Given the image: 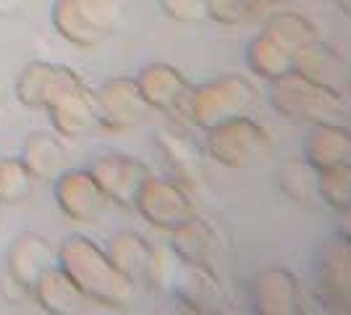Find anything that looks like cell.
<instances>
[{
  "label": "cell",
  "mask_w": 351,
  "mask_h": 315,
  "mask_svg": "<svg viewBox=\"0 0 351 315\" xmlns=\"http://www.w3.org/2000/svg\"><path fill=\"white\" fill-rule=\"evenodd\" d=\"M336 3H338V8H343V11L351 16V0H336Z\"/></svg>",
  "instance_id": "33"
},
{
  "label": "cell",
  "mask_w": 351,
  "mask_h": 315,
  "mask_svg": "<svg viewBox=\"0 0 351 315\" xmlns=\"http://www.w3.org/2000/svg\"><path fill=\"white\" fill-rule=\"evenodd\" d=\"M263 0H207V19L223 27H241L260 14Z\"/></svg>",
  "instance_id": "29"
},
{
  "label": "cell",
  "mask_w": 351,
  "mask_h": 315,
  "mask_svg": "<svg viewBox=\"0 0 351 315\" xmlns=\"http://www.w3.org/2000/svg\"><path fill=\"white\" fill-rule=\"evenodd\" d=\"M24 0H0V16H14Z\"/></svg>",
  "instance_id": "31"
},
{
  "label": "cell",
  "mask_w": 351,
  "mask_h": 315,
  "mask_svg": "<svg viewBox=\"0 0 351 315\" xmlns=\"http://www.w3.org/2000/svg\"><path fill=\"white\" fill-rule=\"evenodd\" d=\"M171 234H173L171 247L181 263H213L218 240H215L213 226L207 224L205 218L191 213L189 218L176 226Z\"/></svg>",
  "instance_id": "24"
},
{
  "label": "cell",
  "mask_w": 351,
  "mask_h": 315,
  "mask_svg": "<svg viewBox=\"0 0 351 315\" xmlns=\"http://www.w3.org/2000/svg\"><path fill=\"white\" fill-rule=\"evenodd\" d=\"M304 158L317 171L338 163H351V129L341 126L338 121L312 124L307 137Z\"/></svg>",
  "instance_id": "20"
},
{
  "label": "cell",
  "mask_w": 351,
  "mask_h": 315,
  "mask_svg": "<svg viewBox=\"0 0 351 315\" xmlns=\"http://www.w3.org/2000/svg\"><path fill=\"white\" fill-rule=\"evenodd\" d=\"M270 103L283 119L309 126L338 121L346 110V103L333 84L317 82L302 71H289L276 79L270 87Z\"/></svg>",
  "instance_id": "2"
},
{
  "label": "cell",
  "mask_w": 351,
  "mask_h": 315,
  "mask_svg": "<svg viewBox=\"0 0 351 315\" xmlns=\"http://www.w3.org/2000/svg\"><path fill=\"white\" fill-rule=\"evenodd\" d=\"M171 286L181 305H186L189 310H213L220 300L218 273L210 263H178Z\"/></svg>",
  "instance_id": "17"
},
{
  "label": "cell",
  "mask_w": 351,
  "mask_h": 315,
  "mask_svg": "<svg viewBox=\"0 0 351 315\" xmlns=\"http://www.w3.org/2000/svg\"><path fill=\"white\" fill-rule=\"evenodd\" d=\"M320 197L325 205L341 210L351 208V163H338L320 171Z\"/></svg>",
  "instance_id": "28"
},
{
  "label": "cell",
  "mask_w": 351,
  "mask_h": 315,
  "mask_svg": "<svg viewBox=\"0 0 351 315\" xmlns=\"http://www.w3.org/2000/svg\"><path fill=\"white\" fill-rule=\"evenodd\" d=\"M139 90L145 95L147 105L152 110H160L168 116H184L186 121V97L189 82L171 63H147L139 74L134 76Z\"/></svg>",
  "instance_id": "11"
},
{
  "label": "cell",
  "mask_w": 351,
  "mask_h": 315,
  "mask_svg": "<svg viewBox=\"0 0 351 315\" xmlns=\"http://www.w3.org/2000/svg\"><path fill=\"white\" fill-rule=\"evenodd\" d=\"M257 100L252 82L239 74L210 79L199 87H191L186 97V124L197 129H213L223 121L244 116Z\"/></svg>",
  "instance_id": "3"
},
{
  "label": "cell",
  "mask_w": 351,
  "mask_h": 315,
  "mask_svg": "<svg viewBox=\"0 0 351 315\" xmlns=\"http://www.w3.org/2000/svg\"><path fill=\"white\" fill-rule=\"evenodd\" d=\"M338 231H343L346 237H351V208L341 210V229Z\"/></svg>",
  "instance_id": "32"
},
{
  "label": "cell",
  "mask_w": 351,
  "mask_h": 315,
  "mask_svg": "<svg viewBox=\"0 0 351 315\" xmlns=\"http://www.w3.org/2000/svg\"><path fill=\"white\" fill-rule=\"evenodd\" d=\"M105 253L134 286H147V273H149V263H152V244L142 234L118 231L110 237Z\"/></svg>",
  "instance_id": "23"
},
{
  "label": "cell",
  "mask_w": 351,
  "mask_h": 315,
  "mask_svg": "<svg viewBox=\"0 0 351 315\" xmlns=\"http://www.w3.org/2000/svg\"><path fill=\"white\" fill-rule=\"evenodd\" d=\"M37 179L21 158H0V205H21L34 192Z\"/></svg>",
  "instance_id": "26"
},
{
  "label": "cell",
  "mask_w": 351,
  "mask_h": 315,
  "mask_svg": "<svg viewBox=\"0 0 351 315\" xmlns=\"http://www.w3.org/2000/svg\"><path fill=\"white\" fill-rule=\"evenodd\" d=\"M205 148L210 158L226 168H252L270 155L273 139L263 124L247 116H234L207 129Z\"/></svg>",
  "instance_id": "5"
},
{
  "label": "cell",
  "mask_w": 351,
  "mask_h": 315,
  "mask_svg": "<svg viewBox=\"0 0 351 315\" xmlns=\"http://www.w3.org/2000/svg\"><path fill=\"white\" fill-rule=\"evenodd\" d=\"M278 189L299 208H317L322 205L320 197V171L309 163L304 155L286 158L278 165Z\"/></svg>",
  "instance_id": "22"
},
{
  "label": "cell",
  "mask_w": 351,
  "mask_h": 315,
  "mask_svg": "<svg viewBox=\"0 0 351 315\" xmlns=\"http://www.w3.org/2000/svg\"><path fill=\"white\" fill-rule=\"evenodd\" d=\"M53 195L60 213L71 218L73 224H97L110 202L95 176L89 174V168H66L53 181Z\"/></svg>",
  "instance_id": "8"
},
{
  "label": "cell",
  "mask_w": 351,
  "mask_h": 315,
  "mask_svg": "<svg viewBox=\"0 0 351 315\" xmlns=\"http://www.w3.org/2000/svg\"><path fill=\"white\" fill-rule=\"evenodd\" d=\"M320 294L336 307L351 305V237L343 231L333 234L322 244L317 260Z\"/></svg>",
  "instance_id": "14"
},
{
  "label": "cell",
  "mask_w": 351,
  "mask_h": 315,
  "mask_svg": "<svg viewBox=\"0 0 351 315\" xmlns=\"http://www.w3.org/2000/svg\"><path fill=\"white\" fill-rule=\"evenodd\" d=\"M254 307L265 315H289L302 307V286L291 270L267 268L254 281Z\"/></svg>",
  "instance_id": "16"
},
{
  "label": "cell",
  "mask_w": 351,
  "mask_h": 315,
  "mask_svg": "<svg viewBox=\"0 0 351 315\" xmlns=\"http://www.w3.org/2000/svg\"><path fill=\"white\" fill-rule=\"evenodd\" d=\"M32 297L45 313H76L87 305V297L79 292V286L71 281V276L60 268L58 263L50 266L43 276L37 279V284L32 286Z\"/></svg>",
  "instance_id": "21"
},
{
  "label": "cell",
  "mask_w": 351,
  "mask_h": 315,
  "mask_svg": "<svg viewBox=\"0 0 351 315\" xmlns=\"http://www.w3.org/2000/svg\"><path fill=\"white\" fill-rule=\"evenodd\" d=\"M160 11L178 24H194L207 19V0H158Z\"/></svg>",
  "instance_id": "30"
},
{
  "label": "cell",
  "mask_w": 351,
  "mask_h": 315,
  "mask_svg": "<svg viewBox=\"0 0 351 315\" xmlns=\"http://www.w3.org/2000/svg\"><path fill=\"white\" fill-rule=\"evenodd\" d=\"M37 181H56L69 168V150L58 135L50 132H32L19 155Z\"/></svg>",
  "instance_id": "18"
},
{
  "label": "cell",
  "mask_w": 351,
  "mask_h": 315,
  "mask_svg": "<svg viewBox=\"0 0 351 315\" xmlns=\"http://www.w3.org/2000/svg\"><path fill=\"white\" fill-rule=\"evenodd\" d=\"M58 266L71 276V281L87 300L108 307H123L134 300L136 286L113 266L103 247L89 237L71 234L60 242Z\"/></svg>",
  "instance_id": "1"
},
{
  "label": "cell",
  "mask_w": 351,
  "mask_h": 315,
  "mask_svg": "<svg viewBox=\"0 0 351 315\" xmlns=\"http://www.w3.org/2000/svg\"><path fill=\"white\" fill-rule=\"evenodd\" d=\"M263 3H286V0H263Z\"/></svg>",
  "instance_id": "35"
},
{
  "label": "cell",
  "mask_w": 351,
  "mask_h": 315,
  "mask_svg": "<svg viewBox=\"0 0 351 315\" xmlns=\"http://www.w3.org/2000/svg\"><path fill=\"white\" fill-rule=\"evenodd\" d=\"M121 11V0H56L50 19L66 43L97 47L116 32Z\"/></svg>",
  "instance_id": "4"
},
{
  "label": "cell",
  "mask_w": 351,
  "mask_h": 315,
  "mask_svg": "<svg viewBox=\"0 0 351 315\" xmlns=\"http://www.w3.org/2000/svg\"><path fill=\"white\" fill-rule=\"evenodd\" d=\"M89 174L95 176V181L100 184V189L110 202H116L121 208H134L136 195L149 176V168L134 155L103 152L92 161Z\"/></svg>",
  "instance_id": "10"
},
{
  "label": "cell",
  "mask_w": 351,
  "mask_h": 315,
  "mask_svg": "<svg viewBox=\"0 0 351 315\" xmlns=\"http://www.w3.org/2000/svg\"><path fill=\"white\" fill-rule=\"evenodd\" d=\"M296 60L299 53L267 30L260 32L247 47V63L252 74L263 76L267 82H276L289 71H296Z\"/></svg>",
  "instance_id": "19"
},
{
  "label": "cell",
  "mask_w": 351,
  "mask_h": 315,
  "mask_svg": "<svg viewBox=\"0 0 351 315\" xmlns=\"http://www.w3.org/2000/svg\"><path fill=\"white\" fill-rule=\"evenodd\" d=\"M296 71L312 76L317 82H325V84H333L336 87V79L346 76V66L343 60L338 58V53L333 47H328L325 43H312L309 47H304L299 53V60H296Z\"/></svg>",
  "instance_id": "25"
},
{
  "label": "cell",
  "mask_w": 351,
  "mask_h": 315,
  "mask_svg": "<svg viewBox=\"0 0 351 315\" xmlns=\"http://www.w3.org/2000/svg\"><path fill=\"white\" fill-rule=\"evenodd\" d=\"M82 82L84 79L69 66L50 63V60H32L16 79V97L27 108L47 110L63 92H69Z\"/></svg>",
  "instance_id": "9"
},
{
  "label": "cell",
  "mask_w": 351,
  "mask_h": 315,
  "mask_svg": "<svg viewBox=\"0 0 351 315\" xmlns=\"http://www.w3.org/2000/svg\"><path fill=\"white\" fill-rule=\"evenodd\" d=\"M95 100H97L100 129L116 135L136 129L152 110L134 76H113L103 82V87L95 92Z\"/></svg>",
  "instance_id": "6"
},
{
  "label": "cell",
  "mask_w": 351,
  "mask_h": 315,
  "mask_svg": "<svg viewBox=\"0 0 351 315\" xmlns=\"http://www.w3.org/2000/svg\"><path fill=\"white\" fill-rule=\"evenodd\" d=\"M47 113H50V124H53L56 135L71 139V142H79L92 135L95 129H100L97 100H95V92L87 87V82L63 92L58 100L47 108Z\"/></svg>",
  "instance_id": "12"
},
{
  "label": "cell",
  "mask_w": 351,
  "mask_h": 315,
  "mask_svg": "<svg viewBox=\"0 0 351 315\" xmlns=\"http://www.w3.org/2000/svg\"><path fill=\"white\" fill-rule=\"evenodd\" d=\"M56 263H58V253L53 250L50 240L37 234V231L19 234L11 242L8 255H5V270H8L11 284L24 289V292H32L37 279Z\"/></svg>",
  "instance_id": "13"
},
{
  "label": "cell",
  "mask_w": 351,
  "mask_h": 315,
  "mask_svg": "<svg viewBox=\"0 0 351 315\" xmlns=\"http://www.w3.org/2000/svg\"><path fill=\"white\" fill-rule=\"evenodd\" d=\"M134 208L139 210V215L149 226L162 229V231H173L178 224H184L194 213L191 197L184 184L176 179H162V176H147L142 184Z\"/></svg>",
  "instance_id": "7"
},
{
  "label": "cell",
  "mask_w": 351,
  "mask_h": 315,
  "mask_svg": "<svg viewBox=\"0 0 351 315\" xmlns=\"http://www.w3.org/2000/svg\"><path fill=\"white\" fill-rule=\"evenodd\" d=\"M158 150L162 155V163L168 165L171 176L178 184L189 187H199L205 181V155L202 148L186 137L184 132H160L158 135Z\"/></svg>",
  "instance_id": "15"
},
{
  "label": "cell",
  "mask_w": 351,
  "mask_h": 315,
  "mask_svg": "<svg viewBox=\"0 0 351 315\" xmlns=\"http://www.w3.org/2000/svg\"><path fill=\"white\" fill-rule=\"evenodd\" d=\"M265 30L273 32L276 37H280L286 45H291L296 53H302L304 47H309L312 43H317V27L299 14H276L273 19H267Z\"/></svg>",
  "instance_id": "27"
},
{
  "label": "cell",
  "mask_w": 351,
  "mask_h": 315,
  "mask_svg": "<svg viewBox=\"0 0 351 315\" xmlns=\"http://www.w3.org/2000/svg\"><path fill=\"white\" fill-rule=\"evenodd\" d=\"M346 82H349V90H351V69H349V74H346Z\"/></svg>",
  "instance_id": "34"
}]
</instances>
